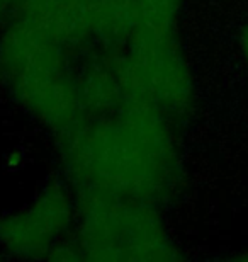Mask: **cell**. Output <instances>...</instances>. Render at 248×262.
<instances>
[{
	"instance_id": "obj_1",
	"label": "cell",
	"mask_w": 248,
	"mask_h": 262,
	"mask_svg": "<svg viewBox=\"0 0 248 262\" xmlns=\"http://www.w3.org/2000/svg\"><path fill=\"white\" fill-rule=\"evenodd\" d=\"M66 184L151 204L177 191L182 160L172 119L145 104L92 118L61 136Z\"/></svg>"
},
{
	"instance_id": "obj_2",
	"label": "cell",
	"mask_w": 248,
	"mask_h": 262,
	"mask_svg": "<svg viewBox=\"0 0 248 262\" xmlns=\"http://www.w3.org/2000/svg\"><path fill=\"white\" fill-rule=\"evenodd\" d=\"M68 46L36 20L14 15L0 34V78L10 96L58 138L82 124L78 75Z\"/></svg>"
},
{
	"instance_id": "obj_3",
	"label": "cell",
	"mask_w": 248,
	"mask_h": 262,
	"mask_svg": "<svg viewBox=\"0 0 248 262\" xmlns=\"http://www.w3.org/2000/svg\"><path fill=\"white\" fill-rule=\"evenodd\" d=\"M77 222L72 238L87 260H173L178 249L156 204L105 191H73Z\"/></svg>"
},
{
	"instance_id": "obj_4",
	"label": "cell",
	"mask_w": 248,
	"mask_h": 262,
	"mask_svg": "<svg viewBox=\"0 0 248 262\" xmlns=\"http://www.w3.org/2000/svg\"><path fill=\"white\" fill-rule=\"evenodd\" d=\"M75 222L72 187L51 181L26 208L0 216V250L7 257L48 259L56 245L72 237Z\"/></svg>"
},
{
	"instance_id": "obj_5",
	"label": "cell",
	"mask_w": 248,
	"mask_h": 262,
	"mask_svg": "<svg viewBox=\"0 0 248 262\" xmlns=\"http://www.w3.org/2000/svg\"><path fill=\"white\" fill-rule=\"evenodd\" d=\"M96 0H17L14 15H24L77 48L92 39L91 15ZM12 15V17H14Z\"/></svg>"
},
{
	"instance_id": "obj_6",
	"label": "cell",
	"mask_w": 248,
	"mask_h": 262,
	"mask_svg": "<svg viewBox=\"0 0 248 262\" xmlns=\"http://www.w3.org/2000/svg\"><path fill=\"white\" fill-rule=\"evenodd\" d=\"M17 7V0H0V31L9 24Z\"/></svg>"
},
{
	"instance_id": "obj_7",
	"label": "cell",
	"mask_w": 248,
	"mask_h": 262,
	"mask_svg": "<svg viewBox=\"0 0 248 262\" xmlns=\"http://www.w3.org/2000/svg\"><path fill=\"white\" fill-rule=\"evenodd\" d=\"M238 50H240V56H241V63H243L245 70L248 72V19L245 20L243 28L240 31Z\"/></svg>"
}]
</instances>
